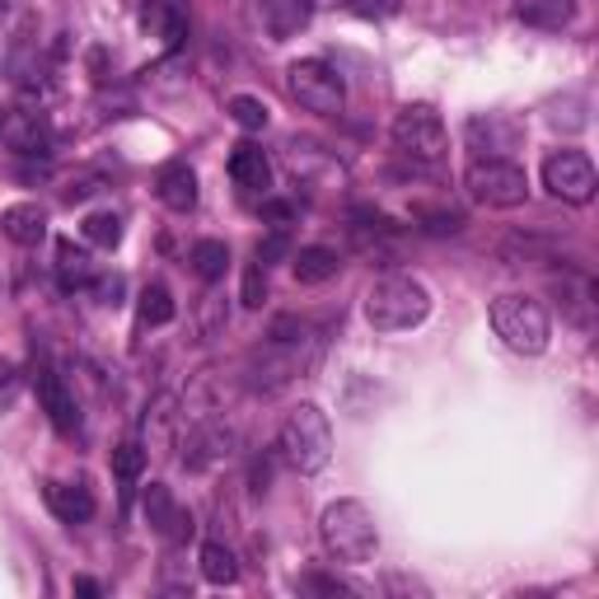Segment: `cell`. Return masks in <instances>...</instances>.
I'll return each instance as SVG.
<instances>
[{"label":"cell","instance_id":"cell-1","mask_svg":"<svg viewBox=\"0 0 599 599\" xmlns=\"http://www.w3.org/2000/svg\"><path fill=\"white\" fill-rule=\"evenodd\" d=\"M323 356V338L319 328L305 319H277L272 333H267L244 360V380L258 393H281L286 384L305 380V375L319 366Z\"/></svg>","mask_w":599,"mask_h":599},{"label":"cell","instance_id":"cell-2","mask_svg":"<svg viewBox=\"0 0 599 599\" xmlns=\"http://www.w3.org/2000/svg\"><path fill=\"white\" fill-rule=\"evenodd\" d=\"M431 314V291L417 277L389 272L366 291V323L375 333H407V328L427 323Z\"/></svg>","mask_w":599,"mask_h":599},{"label":"cell","instance_id":"cell-3","mask_svg":"<svg viewBox=\"0 0 599 599\" xmlns=\"http://www.w3.org/2000/svg\"><path fill=\"white\" fill-rule=\"evenodd\" d=\"M319 539H323L333 562L360 566V562L375 558V548H380V529H375V515H370L366 501L346 497V501H333V506L319 515Z\"/></svg>","mask_w":599,"mask_h":599},{"label":"cell","instance_id":"cell-4","mask_svg":"<svg viewBox=\"0 0 599 599\" xmlns=\"http://www.w3.org/2000/svg\"><path fill=\"white\" fill-rule=\"evenodd\" d=\"M281 460L295 473H323L333 460V427H328V413L319 403H300L281 421Z\"/></svg>","mask_w":599,"mask_h":599},{"label":"cell","instance_id":"cell-5","mask_svg":"<svg viewBox=\"0 0 599 599\" xmlns=\"http://www.w3.org/2000/svg\"><path fill=\"white\" fill-rule=\"evenodd\" d=\"M492 328L515 356H543L548 352V309L534 295H497L492 300Z\"/></svg>","mask_w":599,"mask_h":599},{"label":"cell","instance_id":"cell-6","mask_svg":"<svg viewBox=\"0 0 599 599\" xmlns=\"http://www.w3.org/2000/svg\"><path fill=\"white\" fill-rule=\"evenodd\" d=\"M464 187L478 207H492V211H511V207H525L529 197V173L519 169L515 160H473L464 169Z\"/></svg>","mask_w":599,"mask_h":599},{"label":"cell","instance_id":"cell-7","mask_svg":"<svg viewBox=\"0 0 599 599\" xmlns=\"http://www.w3.org/2000/svg\"><path fill=\"white\" fill-rule=\"evenodd\" d=\"M286 89L300 108L319 118H338L346 108V81L338 75V66H328L319 57H305V61H291L286 71Z\"/></svg>","mask_w":599,"mask_h":599},{"label":"cell","instance_id":"cell-8","mask_svg":"<svg viewBox=\"0 0 599 599\" xmlns=\"http://www.w3.org/2000/svg\"><path fill=\"white\" fill-rule=\"evenodd\" d=\"M393 146H399L407 160L417 164H440L450 150V136H445V122H440L436 108L427 103H407L399 118H393Z\"/></svg>","mask_w":599,"mask_h":599},{"label":"cell","instance_id":"cell-9","mask_svg":"<svg viewBox=\"0 0 599 599\" xmlns=\"http://www.w3.org/2000/svg\"><path fill=\"white\" fill-rule=\"evenodd\" d=\"M543 187L553 193L558 201H572V207H586V201L595 197V187H599V173L590 164V155L586 150H553L543 160Z\"/></svg>","mask_w":599,"mask_h":599},{"label":"cell","instance_id":"cell-10","mask_svg":"<svg viewBox=\"0 0 599 599\" xmlns=\"http://www.w3.org/2000/svg\"><path fill=\"white\" fill-rule=\"evenodd\" d=\"M34 393H38L47 421H52L61 436H81V403H75V393L66 389V380H61L47 356L34 360Z\"/></svg>","mask_w":599,"mask_h":599},{"label":"cell","instance_id":"cell-11","mask_svg":"<svg viewBox=\"0 0 599 599\" xmlns=\"http://www.w3.org/2000/svg\"><path fill=\"white\" fill-rule=\"evenodd\" d=\"M464 136L482 160H511V150H519V140H525V127L511 113H478L468 118Z\"/></svg>","mask_w":599,"mask_h":599},{"label":"cell","instance_id":"cell-12","mask_svg":"<svg viewBox=\"0 0 599 599\" xmlns=\"http://www.w3.org/2000/svg\"><path fill=\"white\" fill-rule=\"evenodd\" d=\"M146 519H150V529L160 534L164 543L193 539V515H187L179 501H173V492H169L164 482H150V487H146Z\"/></svg>","mask_w":599,"mask_h":599},{"label":"cell","instance_id":"cell-13","mask_svg":"<svg viewBox=\"0 0 599 599\" xmlns=\"http://www.w3.org/2000/svg\"><path fill=\"white\" fill-rule=\"evenodd\" d=\"M155 197H160L169 211H179V216L193 211L197 207V173H193V164L169 160L160 173H155Z\"/></svg>","mask_w":599,"mask_h":599},{"label":"cell","instance_id":"cell-14","mask_svg":"<svg viewBox=\"0 0 599 599\" xmlns=\"http://www.w3.org/2000/svg\"><path fill=\"white\" fill-rule=\"evenodd\" d=\"M234 445H240V436L230 427H220V421H201V427L187 436V468H211V464H225Z\"/></svg>","mask_w":599,"mask_h":599},{"label":"cell","instance_id":"cell-15","mask_svg":"<svg viewBox=\"0 0 599 599\" xmlns=\"http://www.w3.org/2000/svg\"><path fill=\"white\" fill-rule=\"evenodd\" d=\"M230 179L244 187V193H262L272 187V160L262 155V146H254V140H244V146H234L230 155Z\"/></svg>","mask_w":599,"mask_h":599},{"label":"cell","instance_id":"cell-16","mask_svg":"<svg viewBox=\"0 0 599 599\" xmlns=\"http://www.w3.org/2000/svg\"><path fill=\"white\" fill-rule=\"evenodd\" d=\"M558 295H562V314L572 319L580 333L595 328V281L580 272H562L558 277Z\"/></svg>","mask_w":599,"mask_h":599},{"label":"cell","instance_id":"cell-17","mask_svg":"<svg viewBox=\"0 0 599 599\" xmlns=\"http://www.w3.org/2000/svg\"><path fill=\"white\" fill-rule=\"evenodd\" d=\"M515 20L543 34H562L566 24H576V0H515Z\"/></svg>","mask_w":599,"mask_h":599},{"label":"cell","instance_id":"cell-18","mask_svg":"<svg viewBox=\"0 0 599 599\" xmlns=\"http://www.w3.org/2000/svg\"><path fill=\"white\" fill-rule=\"evenodd\" d=\"M338 267H342V258H338V248H328V244H305L291 254V272L300 286H323L328 277H338Z\"/></svg>","mask_w":599,"mask_h":599},{"label":"cell","instance_id":"cell-19","mask_svg":"<svg viewBox=\"0 0 599 599\" xmlns=\"http://www.w3.org/2000/svg\"><path fill=\"white\" fill-rule=\"evenodd\" d=\"M47 511L66 525H85L94 515V492L85 482H47Z\"/></svg>","mask_w":599,"mask_h":599},{"label":"cell","instance_id":"cell-20","mask_svg":"<svg viewBox=\"0 0 599 599\" xmlns=\"http://www.w3.org/2000/svg\"><path fill=\"white\" fill-rule=\"evenodd\" d=\"M0 225H5L10 240L24 244V248H38L47 240V211L38 207V201H14V207H5Z\"/></svg>","mask_w":599,"mask_h":599},{"label":"cell","instance_id":"cell-21","mask_svg":"<svg viewBox=\"0 0 599 599\" xmlns=\"http://www.w3.org/2000/svg\"><path fill=\"white\" fill-rule=\"evenodd\" d=\"M197 562H201V580H207V586H234V580H240V566H234V553H230V548L220 543V539L201 543Z\"/></svg>","mask_w":599,"mask_h":599},{"label":"cell","instance_id":"cell-22","mask_svg":"<svg viewBox=\"0 0 599 599\" xmlns=\"http://www.w3.org/2000/svg\"><path fill=\"white\" fill-rule=\"evenodd\" d=\"M57 277H61V286L75 291V286H89L94 281V262L85 248H75L71 240H57Z\"/></svg>","mask_w":599,"mask_h":599},{"label":"cell","instance_id":"cell-23","mask_svg":"<svg viewBox=\"0 0 599 599\" xmlns=\"http://www.w3.org/2000/svg\"><path fill=\"white\" fill-rule=\"evenodd\" d=\"M136 319H140V328H164V323L173 319V295H169V286H160V281H150V286L140 291Z\"/></svg>","mask_w":599,"mask_h":599},{"label":"cell","instance_id":"cell-24","mask_svg":"<svg viewBox=\"0 0 599 599\" xmlns=\"http://www.w3.org/2000/svg\"><path fill=\"white\" fill-rule=\"evenodd\" d=\"M225 267H230L225 240H197V244H193V272H197L201 281H220V277H225Z\"/></svg>","mask_w":599,"mask_h":599},{"label":"cell","instance_id":"cell-25","mask_svg":"<svg viewBox=\"0 0 599 599\" xmlns=\"http://www.w3.org/2000/svg\"><path fill=\"white\" fill-rule=\"evenodd\" d=\"M173 399H160L146 417V454H169L173 450Z\"/></svg>","mask_w":599,"mask_h":599},{"label":"cell","instance_id":"cell-26","mask_svg":"<svg viewBox=\"0 0 599 599\" xmlns=\"http://www.w3.org/2000/svg\"><path fill=\"white\" fill-rule=\"evenodd\" d=\"M10 146L20 155H42L47 150V122L42 113H20V122L10 127Z\"/></svg>","mask_w":599,"mask_h":599},{"label":"cell","instance_id":"cell-27","mask_svg":"<svg viewBox=\"0 0 599 599\" xmlns=\"http://www.w3.org/2000/svg\"><path fill=\"white\" fill-rule=\"evenodd\" d=\"M146 445H136V440H122V445L113 450V473H118V482H122V492H132V487L140 482V468H146Z\"/></svg>","mask_w":599,"mask_h":599},{"label":"cell","instance_id":"cell-28","mask_svg":"<svg viewBox=\"0 0 599 599\" xmlns=\"http://www.w3.org/2000/svg\"><path fill=\"white\" fill-rule=\"evenodd\" d=\"M81 234L89 244H99V248H118L122 244V216L118 211H89Z\"/></svg>","mask_w":599,"mask_h":599},{"label":"cell","instance_id":"cell-29","mask_svg":"<svg viewBox=\"0 0 599 599\" xmlns=\"http://www.w3.org/2000/svg\"><path fill=\"white\" fill-rule=\"evenodd\" d=\"M230 118L240 122L244 132H262L267 127V103L254 99V94H234V99H230Z\"/></svg>","mask_w":599,"mask_h":599},{"label":"cell","instance_id":"cell-30","mask_svg":"<svg viewBox=\"0 0 599 599\" xmlns=\"http://www.w3.org/2000/svg\"><path fill=\"white\" fill-rule=\"evenodd\" d=\"M262 295H267V267L254 258L248 262V277H244V305H262Z\"/></svg>","mask_w":599,"mask_h":599},{"label":"cell","instance_id":"cell-31","mask_svg":"<svg viewBox=\"0 0 599 599\" xmlns=\"http://www.w3.org/2000/svg\"><path fill=\"white\" fill-rule=\"evenodd\" d=\"M286 254H291V234H286V230H272V240H262V244H258V254H254V258H258V262L267 267V262H277V258H286Z\"/></svg>","mask_w":599,"mask_h":599},{"label":"cell","instance_id":"cell-32","mask_svg":"<svg viewBox=\"0 0 599 599\" xmlns=\"http://www.w3.org/2000/svg\"><path fill=\"white\" fill-rule=\"evenodd\" d=\"M356 14H366V20H375V14H393L399 10V0H352Z\"/></svg>","mask_w":599,"mask_h":599},{"label":"cell","instance_id":"cell-33","mask_svg":"<svg viewBox=\"0 0 599 599\" xmlns=\"http://www.w3.org/2000/svg\"><path fill=\"white\" fill-rule=\"evenodd\" d=\"M71 590H75V595H89V599H94V595H103V590H99V580H89V576H75V586H71Z\"/></svg>","mask_w":599,"mask_h":599},{"label":"cell","instance_id":"cell-34","mask_svg":"<svg viewBox=\"0 0 599 599\" xmlns=\"http://www.w3.org/2000/svg\"><path fill=\"white\" fill-rule=\"evenodd\" d=\"M309 10H352V0H305Z\"/></svg>","mask_w":599,"mask_h":599},{"label":"cell","instance_id":"cell-35","mask_svg":"<svg viewBox=\"0 0 599 599\" xmlns=\"http://www.w3.org/2000/svg\"><path fill=\"white\" fill-rule=\"evenodd\" d=\"M0 5H10V0H0Z\"/></svg>","mask_w":599,"mask_h":599}]
</instances>
